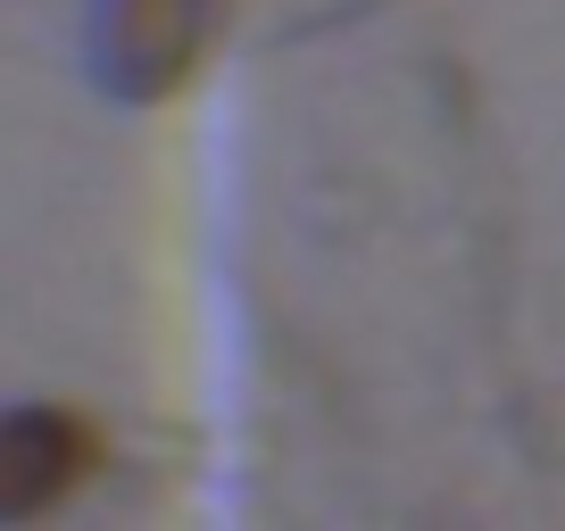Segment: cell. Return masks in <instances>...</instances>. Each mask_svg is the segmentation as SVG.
Segmentation results:
<instances>
[{
  "instance_id": "cell-2",
  "label": "cell",
  "mask_w": 565,
  "mask_h": 531,
  "mask_svg": "<svg viewBox=\"0 0 565 531\" xmlns=\"http://www.w3.org/2000/svg\"><path fill=\"white\" fill-rule=\"evenodd\" d=\"M100 465V441L92 424L58 408H18L0 415V514H42L75 490V481Z\"/></svg>"
},
{
  "instance_id": "cell-1",
  "label": "cell",
  "mask_w": 565,
  "mask_h": 531,
  "mask_svg": "<svg viewBox=\"0 0 565 531\" xmlns=\"http://www.w3.org/2000/svg\"><path fill=\"white\" fill-rule=\"evenodd\" d=\"M216 25H225V0H100V25H92L100 84L125 100H167L200 75Z\"/></svg>"
}]
</instances>
